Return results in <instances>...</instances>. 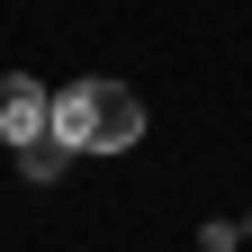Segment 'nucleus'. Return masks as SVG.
I'll list each match as a JSON object with an SVG mask.
<instances>
[{"mask_svg": "<svg viewBox=\"0 0 252 252\" xmlns=\"http://www.w3.org/2000/svg\"><path fill=\"white\" fill-rule=\"evenodd\" d=\"M54 135L72 153H126V144H144V99L117 81H72L54 99Z\"/></svg>", "mask_w": 252, "mask_h": 252, "instance_id": "1", "label": "nucleus"}, {"mask_svg": "<svg viewBox=\"0 0 252 252\" xmlns=\"http://www.w3.org/2000/svg\"><path fill=\"white\" fill-rule=\"evenodd\" d=\"M54 126V99L27 72H0V144H27V135H45Z\"/></svg>", "mask_w": 252, "mask_h": 252, "instance_id": "2", "label": "nucleus"}, {"mask_svg": "<svg viewBox=\"0 0 252 252\" xmlns=\"http://www.w3.org/2000/svg\"><path fill=\"white\" fill-rule=\"evenodd\" d=\"M63 162H72V144H63L54 126H45V135H27V144H18V171H27V180H54Z\"/></svg>", "mask_w": 252, "mask_h": 252, "instance_id": "3", "label": "nucleus"}]
</instances>
